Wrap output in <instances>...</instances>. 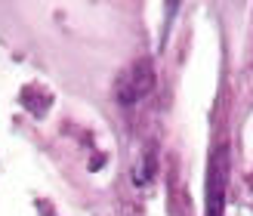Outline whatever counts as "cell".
<instances>
[{
  "instance_id": "1",
  "label": "cell",
  "mask_w": 253,
  "mask_h": 216,
  "mask_svg": "<svg viewBox=\"0 0 253 216\" xmlns=\"http://www.w3.org/2000/svg\"><path fill=\"white\" fill-rule=\"evenodd\" d=\"M225 182H229V151L216 148L207 176V216H222L225 207Z\"/></svg>"
},
{
  "instance_id": "2",
  "label": "cell",
  "mask_w": 253,
  "mask_h": 216,
  "mask_svg": "<svg viewBox=\"0 0 253 216\" xmlns=\"http://www.w3.org/2000/svg\"><path fill=\"white\" fill-rule=\"evenodd\" d=\"M151 86H155V71H151L148 62H139V65L126 68L121 74V81H118V99H121L124 105H133L142 96L151 93Z\"/></svg>"
}]
</instances>
